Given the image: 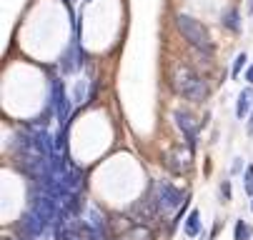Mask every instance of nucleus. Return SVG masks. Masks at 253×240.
Here are the masks:
<instances>
[{
	"mask_svg": "<svg viewBox=\"0 0 253 240\" xmlns=\"http://www.w3.org/2000/svg\"><path fill=\"white\" fill-rule=\"evenodd\" d=\"M170 85L173 90L180 95V98H186L191 103H203L208 98V83L193 70V68L188 63H178L175 65V70H173V78H170Z\"/></svg>",
	"mask_w": 253,
	"mask_h": 240,
	"instance_id": "1",
	"label": "nucleus"
},
{
	"mask_svg": "<svg viewBox=\"0 0 253 240\" xmlns=\"http://www.w3.org/2000/svg\"><path fill=\"white\" fill-rule=\"evenodd\" d=\"M175 28H178V33L183 35V40H188V45L191 48H196L198 53H203V55H213V40H211V33H208V28L201 23V20H196V18H191V15H186V13H178L175 15Z\"/></svg>",
	"mask_w": 253,
	"mask_h": 240,
	"instance_id": "2",
	"label": "nucleus"
},
{
	"mask_svg": "<svg viewBox=\"0 0 253 240\" xmlns=\"http://www.w3.org/2000/svg\"><path fill=\"white\" fill-rule=\"evenodd\" d=\"M151 198L156 200V205H158V210L166 215V213H170V210H175L180 203H186V198H183V190H178L175 185H170L168 180H158V183H153V188H151Z\"/></svg>",
	"mask_w": 253,
	"mask_h": 240,
	"instance_id": "3",
	"label": "nucleus"
},
{
	"mask_svg": "<svg viewBox=\"0 0 253 240\" xmlns=\"http://www.w3.org/2000/svg\"><path fill=\"white\" fill-rule=\"evenodd\" d=\"M50 100H53V108H55V118H58V123H60V130H65L68 123H70L73 100L68 98L63 80H53V83H50Z\"/></svg>",
	"mask_w": 253,
	"mask_h": 240,
	"instance_id": "4",
	"label": "nucleus"
},
{
	"mask_svg": "<svg viewBox=\"0 0 253 240\" xmlns=\"http://www.w3.org/2000/svg\"><path fill=\"white\" fill-rule=\"evenodd\" d=\"M166 168L170 170L173 175H183L188 173V170L193 168V148H183V145H178V148H170L163 158Z\"/></svg>",
	"mask_w": 253,
	"mask_h": 240,
	"instance_id": "5",
	"label": "nucleus"
},
{
	"mask_svg": "<svg viewBox=\"0 0 253 240\" xmlns=\"http://www.w3.org/2000/svg\"><path fill=\"white\" fill-rule=\"evenodd\" d=\"M50 228L35 215L33 210H28L20 220H18V235H20V240H41L45 233H48Z\"/></svg>",
	"mask_w": 253,
	"mask_h": 240,
	"instance_id": "6",
	"label": "nucleus"
},
{
	"mask_svg": "<svg viewBox=\"0 0 253 240\" xmlns=\"http://www.w3.org/2000/svg\"><path fill=\"white\" fill-rule=\"evenodd\" d=\"M173 120H175V128L183 133L188 148H196L198 130H201V123L196 120V115H191L188 110H173Z\"/></svg>",
	"mask_w": 253,
	"mask_h": 240,
	"instance_id": "7",
	"label": "nucleus"
},
{
	"mask_svg": "<svg viewBox=\"0 0 253 240\" xmlns=\"http://www.w3.org/2000/svg\"><path fill=\"white\" fill-rule=\"evenodd\" d=\"M83 58H85V53L81 50V45L73 40L70 43V48L63 53V58H60V70L63 73H76L78 68L83 65Z\"/></svg>",
	"mask_w": 253,
	"mask_h": 240,
	"instance_id": "8",
	"label": "nucleus"
},
{
	"mask_svg": "<svg viewBox=\"0 0 253 240\" xmlns=\"http://www.w3.org/2000/svg\"><path fill=\"white\" fill-rule=\"evenodd\" d=\"M133 210H135V215L140 218V223H146V225H148V223H153V220H158V218L163 215V213L158 210L156 200L151 198V193H148L146 198H143L140 203H135V208H133Z\"/></svg>",
	"mask_w": 253,
	"mask_h": 240,
	"instance_id": "9",
	"label": "nucleus"
},
{
	"mask_svg": "<svg viewBox=\"0 0 253 240\" xmlns=\"http://www.w3.org/2000/svg\"><path fill=\"white\" fill-rule=\"evenodd\" d=\"M123 240H156V230L146 223H133L123 233Z\"/></svg>",
	"mask_w": 253,
	"mask_h": 240,
	"instance_id": "10",
	"label": "nucleus"
},
{
	"mask_svg": "<svg viewBox=\"0 0 253 240\" xmlns=\"http://www.w3.org/2000/svg\"><path fill=\"white\" fill-rule=\"evenodd\" d=\"M251 105H253V90L246 88V90L238 95V103H236V118H238V120H246V115L251 113Z\"/></svg>",
	"mask_w": 253,
	"mask_h": 240,
	"instance_id": "11",
	"label": "nucleus"
},
{
	"mask_svg": "<svg viewBox=\"0 0 253 240\" xmlns=\"http://www.w3.org/2000/svg\"><path fill=\"white\" fill-rule=\"evenodd\" d=\"M183 233H186L188 238H196V235L201 233V213H198V210H191V213H188V218H186V223H183Z\"/></svg>",
	"mask_w": 253,
	"mask_h": 240,
	"instance_id": "12",
	"label": "nucleus"
},
{
	"mask_svg": "<svg viewBox=\"0 0 253 240\" xmlns=\"http://www.w3.org/2000/svg\"><path fill=\"white\" fill-rule=\"evenodd\" d=\"M221 25H223V28H228V30H233V33H238V30H241L238 10H236V8H228V10L221 15Z\"/></svg>",
	"mask_w": 253,
	"mask_h": 240,
	"instance_id": "13",
	"label": "nucleus"
},
{
	"mask_svg": "<svg viewBox=\"0 0 253 240\" xmlns=\"http://www.w3.org/2000/svg\"><path fill=\"white\" fill-rule=\"evenodd\" d=\"M251 238H253V228L246 220H238L233 230V240H251Z\"/></svg>",
	"mask_w": 253,
	"mask_h": 240,
	"instance_id": "14",
	"label": "nucleus"
},
{
	"mask_svg": "<svg viewBox=\"0 0 253 240\" xmlns=\"http://www.w3.org/2000/svg\"><path fill=\"white\" fill-rule=\"evenodd\" d=\"M246 60H248V55H246V53H238V55H236V60H233V68H231L233 78H238V75H241V70L246 68Z\"/></svg>",
	"mask_w": 253,
	"mask_h": 240,
	"instance_id": "15",
	"label": "nucleus"
},
{
	"mask_svg": "<svg viewBox=\"0 0 253 240\" xmlns=\"http://www.w3.org/2000/svg\"><path fill=\"white\" fill-rule=\"evenodd\" d=\"M243 188H246L248 195H253V165H248L243 170Z\"/></svg>",
	"mask_w": 253,
	"mask_h": 240,
	"instance_id": "16",
	"label": "nucleus"
},
{
	"mask_svg": "<svg viewBox=\"0 0 253 240\" xmlns=\"http://www.w3.org/2000/svg\"><path fill=\"white\" fill-rule=\"evenodd\" d=\"M221 195H223V200H231V183L228 180L221 183Z\"/></svg>",
	"mask_w": 253,
	"mask_h": 240,
	"instance_id": "17",
	"label": "nucleus"
},
{
	"mask_svg": "<svg viewBox=\"0 0 253 240\" xmlns=\"http://www.w3.org/2000/svg\"><path fill=\"white\" fill-rule=\"evenodd\" d=\"M246 80L253 85V65H248V70H246Z\"/></svg>",
	"mask_w": 253,
	"mask_h": 240,
	"instance_id": "18",
	"label": "nucleus"
},
{
	"mask_svg": "<svg viewBox=\"0 0 253 240\" xmlns=\"http://www.w3.org/2000/svg\"><path fill=\"white\" fill-rule=\"evenodd\" d=\"M241 168H243V165H241V158H236V163H233V173H241Z\"/></svg>",
	"mask_w": 253,
	"mask_h": 240,
	"instance_id": "19",
	"label": "nucleus"
},
{
	"mask_svg": "<svg viewBox=\"0 0 253 240\" xmlns=\"http://www.w3.org/2000/svg\"><path fill=\"white\" fill-rule=\"evenodd\" d=\"M251 210H253V203H251Z\"/></svg>",
	"mask_w": 253,
	"mask_h": 240,
	"instance_id": "20",
	"label": "nucleus"
}]
</instances>
